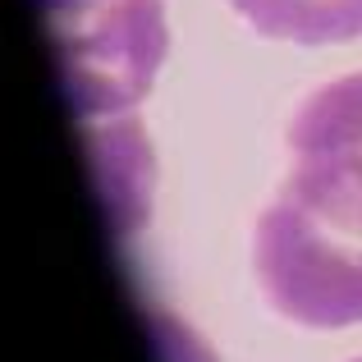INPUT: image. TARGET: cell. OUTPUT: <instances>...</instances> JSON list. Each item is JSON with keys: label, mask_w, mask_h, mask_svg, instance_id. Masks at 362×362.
<instances>
[{"label": "cell", "mask_w": 362, "mask_h": 362, "mask_svg": "<svg viewBox=\"0 0 362 362\" xmlns=\"http://www.w3.org/2000/svg\"><path fill=\"white\" fill-rule=\"evenodd\" d=\"M252 275L262 298L293 326H362V239L280 193L252 225Z\"/></svg>", "instance_id": "1"}, {"label": "cell", "mask_w": 362, "mask_h": 362, "mask_svg": "<svg viewBox=\"0 0 362 362\" xmlns=\"http://www.w3.org/2000/svg\"><path fill=\"white\" fill-rule=\"evenodd\" d=\"M64 69V88L83 119L133 110L165 60L160 0H42Z\"/></svg>", "instance_id": "2"}, {"label": "cell", "mask_w": 362, "mask_h": 362, "mask_svg": "<svg viewBox=\"0 0 362 362\" xmlns=\"http://www.w3.org/2000/svg\"><path fill=\"white\" fill-rule=\"evenodd\" d=\"M284 147L289 170L275 193L362 239V74L308 92L289 115Z\"/></svg>", "instance_id": "3"}, {"label": "cell", "mask_w": 362, "mask_h": 362, "mask_svg": "<svg viewBox=\"0 0 362 362\" xmlns=\"http://www.w3.org/2000/svg\"><path fill=\"white\" fill-rule=\"evenodd\" d=\"M230 9L271 42L339 46L362 37V0H230Z\"/></svg>", "instance_id": "4"}, {"label": "cell", "mask_w": 362, "mask_h": 362, "mask_svg": "<svg viewBox=\"0 0 362 362\" xmlns=\"http://www.w3.org/2000/svg\"><path fill=\"white\" fill-rule=\"evenodd\" d=\"M354 362H362V358H354Z\"/></svg>", "instance_id": "5"}]
</instances>
